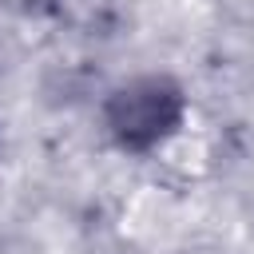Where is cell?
<instances>
[{"label":"cell","mask_w":254,"mask_h":254,"mask_svg":"<svg viewBox=\"0 0 254 254\" xmlns=\"http://www.w3.org/2000/svg\"><path fill=\"white\" fill-rule=\"evenodd\" d=\"M179 119H183V95L167 79H135L107 99V127L131 151L155 147L163 135L179 127Z\"/></svg>","instance_id":"1"}]
</instances>
